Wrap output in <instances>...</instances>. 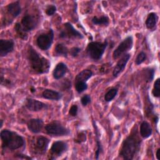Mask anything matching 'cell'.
<instances>
[{"label":"cell","mask_w":160,"mask_h":160,"mask_svg":"<svg viewBox=\"0 0 160 160\" xmlns=\"http://www.w3.org/2000/svg\"><path fill=\"white\" fill-rule=\"evenodd\" d=\"M156 158L158 160L160 159V149H158L157 151H156Z\"/></svg>","instance_id":"e575fe53"},{"label":"cell","mask_w":160,"mask_h":160,"mask_svg":"<svg viewBox=\"0 0 160 160\" xmlns=\"http://www.w3.org/2000/svg\"><path fill=\"white\" fill-rule=\"evenodd\" d=\"M42 96L47 99L58 101L62 98V94L56 91L50 89H46L42 93Z\"/></svg>","instance_id":"d6986e66"},{"label":"cell","mask_w":160,"mask_h":160,"mask_svg":"<svg viewBox=\"0 0 160 160\" xmlns=\"http://www.w3.org/2000/svg\"><path fill=\"white\" fill-rule=\"evenodd\" d=\"M68 149V144L62 141H57L52 144L50 152L52 158L51 159H55L56 158L61 156Z\"/></svg>","instance_id":"9c48e42d"},{"label":"cell","mask_w":160,"mask_h":160,"mask_svg":"<svg viewBox=\"0 0 160 160\" xmlns=\"http://www.w3.org/2000/svg\"><path fill=\"white\" fill-rule=\"evenodd\" d=\"M54 50H55L56 54L58 56H61L63 57H67L69 52V50L68 48L64 44H62V43L57 44Z\"/></svg>","instance_id":"cb8c5ba5"},{"label":"cell","mask_w":160,"mask_h":160,"mask_svg":"<svg viewBox=\"0 0 160 160\" xmlns=\"http://www.w3.org/2000/svg\"><path fill=\"white\" fill-rule=\"evenodd\" d=\"M59 36L61 38H83V35L76 30L69 22H66L64 24Z\"/></svg>","instance_id":"ba28073f"},{"label":"cell","mask_w":160,"mask_h":160,"mask_svg":"<svg viewBox=\"0 0 160 160\" xmlns=\"http://www.w3.org/2000/svg\"><path fill=\"white\" fill-rule=\"evenodd\" d=\"M118 89L116 88H112L110 89L104 95V100L106 102L111 101L117 95L118 93Z\"/></svg>","instance_id":"d4e9b609"},{"label":"cell","mask_w":160,"mask_h":160,"mask_svg":"<svg viewBox=\"0 0 160 160\" xmlns=\"http://www.w3.org/2000/svg\"><path fill=\"white\" fill-rule=\"evenodd\" d=\"M146 54L143 51H141L138 54V56L135 59V63L137 65L141 64L146 60Z\"/></svg>","instance_id":"f1b7e54d"},{"label":"cell","mask_w":160,"mask_h":160,"mask_svg":"<svg viewBox=\"0 0 160 160\" xmlns=\"http://www.w3.org/2000/svg\"><path fill=\"white\" fill-rule=\"evenodd\" d=\"M14 29H15V31L16 32V33L18 34V35L22 39L24 40H26L28 38V36H27V33L26 32L24 31V30L22 29L21 26V24L18 22L15 25V27H14Z\"/></svg>","instance_id":"484cf974"},{"label":"cell","mask_w":160,"mask_h":160,"mask_svg":"<svg viewBox=\"0 0 160 160\" xmlns=\"http://www.w3.org/2000/svg\"><path fill=\"white\" fill-rule=\"evenodd\" d=\"M45 131L48 134L52 136H67L70 133L69 130L59 121H53L46 124Z\"/></svg>","instance_id":"5b68a950"},{"label":"cell","mask_w":160,"mask_h":160,"mask_svg":"<svg viewBox=\"0 0 160 160\" xmlns=\"http://www.w3.org/2000/svg\"><path fill=\"white\" fill-rule=\"evenodd\" d=\"M81 51V49L79 48L78 47H73L71 49L69 52L70 54L72 56V57H76L78 56V54H79V52Z\"/></svg>","instance_id":"836d02e7"},{"label":"cell","mask_w":160,"mask_h":160,"mask_svg":"<svg viewBox=\"0 0 160 160\" xmlns=\"http://www.w3.org/2000/svg\"><path fill=\"white\" fill-rule=\"evenodd\" d=\"M31 91H32V92H34V91H35V89H33V88H32V89H31Z\"/></svg>","instance_id":"8d00e7d4"},{"label":"cell","mask_w":160,"mask_h":160,"mask_svg":"<svg viewBox=\"0 0 160 160\" xmlns=\"http://www.w3.org/2000/svg\"><path fill=\"white\" fill-rule=\"evenodd\" d=\"M81 101L83 106H86L91 102V96L88 94H86L81 98Z\"/></svg>","instance_id":"1f68e13d"},{"label":"cell","mask_w":160,"mask_h":160,"mask_svg":"<svg viewBox=\"0 0 160 160\" xmlns=\"http://www.w3.org/2000/svg\"><path fill=\"white\" fill-rule=\"evenodd\" d=\"M2 120L1 119V127H2Z\"/></svg>","instance_id":"d590c367"},{"label":"cell","mask_w":160,"mask_h":160,"mask_svg":"<svg viewBox=\"0 0 160 160\" xmlns=\"http://www.w3.org/2000/svg\"><path fill=\"white\" fill-rule=\"evenodd\" d=\"M92 76V72L90 69H84L79 72L76 78L75 81L86 82Z\"/></svg>","instance_id":"7402d4cb"},{"label":"cell","mask_w":160,"mask_h":160,"mask_svg":"<svg viewBox=\"0 0 160 160\" xmlns=\"http://www.w3.org/2000/svg\"><path fill=\"white\" fill-rule=\"evenodd\" d=\"M28 59L32 70L37 74H45L49 72L50 62L39 54L31 46L28 50Z\"/></svg>","instance_id":"7a4b0ae2"},{"label":"cell","mask_w":160,"mask_h":160,"mask_svg":"<svg viewBox=\"0 0 160 160\" xmlns=\"http://www.w3.org/2000/svg\"><path fill=\"white\" fill-rule=\"evenodd\" d=\"M27 126L28 129L32 133H39L41 131L43 128L44 122L41 119L34 118L30 119L28 121Z\"/></svg>","instance_id":"5bb4252c"},{"label":"cell","mask_w":160,"mask_h":160,"mask_svg":"<svg viewBox=\"0 0 160 160\" xmlns=\"http://www.w3.org/2000/svg\"><path fill=\"white\" fill-rule=\"evenodd\" d=\"M14 42L12 39L0 40V56L1 57L6 56L11 52L14 49Z\"/></svg>","instance_id":"4fadbf2b"},{"label":"cell","mask_w":160,"mask_h":160,"mask_svg":"<svg viewBox=\"0 0 160 160\" xmlns=\"http://www.w3.org/2000/svg\"><path fill=\"white\" fill-rule=\"evenodd\" d=\"M78 107L76 104H73L71 106V107L69 109V114L72 116H76L78 114Z\"/></svg>","instance_id":"4dcf8cb0"},{"label":"cell","mask_w":160,"mask_h":160,"mask_svg":"<svg viewBox=\"0 0 160 160\" xmlns=\"http://www.w3.org/2000/svg\"><path fill=\"white\" fill-rule=\"evenodd\" d=\"M0 136L3 148L13 151L21 148L24 144L23 138L14 131L4 129L1 131Z\"/></svg>","instance_id":"3957f363"},{"label":"cell","mask_w":160,"mask_h":160,"mask_svg":"<svg viewBox=\"0 0 160 160\" xmlns=\"http://www.w3.org/2000/svg\"><path fill=\"white\" fill-rule=\"evenodd\" d=\"M21 26L26 33L33 30L37 25V20L34 16L30 14H26L21 19Z\"/></svg>","instance_id":"30bf717a"},{"label":"cell","mask_w":160,"mask_h":160,"mask_svg":"<svg viewBox=\"0 0 160 160\" xmlns=\"http://www.w3.org/2000/svg\"><path fill=\"white\" fill-rule=\"evenodd\" d=\"M154 70L153 69H148L147 72H146V78L148 81H151L152 79H153L154 77Z\"/></svg>","instance_id":"d6a6232c"},{"label":"cell","mask_w":160,"mask_h":160,"mask_svg":"<svg viewBox=\"0 0 160 160\" xmlns=\"http://www.w3.org/2000/svg\"><path fill=\"white\" fill-rule=\"evenodd\" d=\"M68 68L66 64L63 62L58 63L52 71V76L54 79H59L62 78L68 72Z\"/></svg>","instance_id":"2e32d148"},{"label":"cell","mask_w":160,"mask_h":160,"mask_svg":"<svg viewBox=\"0 0 160 160\" xmlns=\"http://www.w3.org/2000/svg\"><path fill=\"white\" fill-rule=\"evenodd\" d=\"M108 44L107 41H105L103 42L99 41L91 42L88 44L86 48L87 54L92 59H100L102 58Z\"/></svg>","instance_id":"277c9868"},{"label":"cell","mask_w":160,"mask_h":160,"mask_svg":"<svg viewBox=\"0 0 160 160\" xmlns=\"http://www.w3.org/2000/svg\"><path fill=\"white\" fill-rule=\"evenodd\" d=\"M7 11L8 13L14 18L18 16L21 12V7L19 2L15 1L9 4L7 6Z\"/></svg>","instance_id":"e0dca14e"},{"label":"cell","mask_w":160,"mask_h":160,"mask_svg":"<svg viewBox=\"0 0 160 160\" xmlns=\"http://www.w3.org/2000/svg\"><path fill=\"white\" fill-rule=\"evenodd\" d=\"M27 108L31 111H39L44 108H47V105L39 101L34 99H28L26 102Z\"/></svg>","instance_id":"9a60e30c"},{"label":"cell","mask_w":160,"mask_h":160,"mask_svg":"<svg viewBox=\"0 0 160 160\" xmlns=\"http://www.w3.org/2000/svg\"><path fill=\"white\" fill-rule=\"evenodd\" d=\"M56 11V7L54 5H49L46 9V13L48 16H52L53 15Z\"/></svg>","instance_id":"f546056e"},{"label":"cell","mask_w":160,"mask_h":160,"mask_svg":"<svg viewBox=\"0 0 160 160\" xmlns=\"http://www.w3.org/2000/svg\"><path fill=\"white\" fill-rule=\"evenodd\" d=\"M152 95L156 98H159L160 96V79L158 78L154 84L153 89L152 91Z\"/></svg>","instance_id":"83f0119b"},{"label":"cell","mask_w":160,"mask_h":160,"mask_svg":"<svg viewBox=\"0 0 160 160\" xmlns=\"http://www.w3.org/2000/svg\"><path fill=\"white\" fill-rule=\"evenodd\" d=\"M74 86L76 91L78 93H81L88 88V84L86 82L75 81Z\"/></svg>","instance_id":"4316f807"},{"label":"cell","mask_w":160,"mask_h":160,"mask_svg":"<svg viewBox=\"0 0 160 160\" xmlns=\"http://www.w3.org/2000/svg\"><path fill=\"white\" fill-rule=\"evenodd\" d=\"M92 22L96 25H101V26H107L109 24V20L108 16H102L100 17L94 16L91 20Z\"/></svg>","instance_id":"603a6c76"},{"label":"cell","mask_w":160,"mask_h":160,"mask_svg":"<svg viewBox=\"0 0 160 160\" xmlns=\"http://www.w3.org/2000/svg\"><path fill=\"white\" fill-rule=\"evenodd\" d=\"M139 132L141 136L144 139L148 138L151 136L152 133V129L148 122L146 121L142 122V123L140 125Z\"/></svg>","instance_id":"ac0fdd59"},{"label":"cell","mask_w":160,"mask_h":160,"mask_svg":"<svg viewBox=\"0 0 160 160\" xmlns=\"http://www.w3.org/2000/svg\"><path fill=\"white\" fill-rule=\"evenodd\" d=\"M49 143V139L46 137L39 136L36 139L34 144L35 152L42 154L46 152Z\"/></svg>","instance_id":"7c38bea8"},{"label":"cell","mask_w":160,"mask_h":160,"mask_svg":"<svg viewBox=\"0 0 160 160\" xmlns=\"http://www.w3.org/2000/svg\"><path fill=\"white\" fill-rule=\"evenodd\" d=\"M141 142L142 141L138 134L137 128L135 127L123 141L119 154V156L124 159H133L140 150Z\"/></svg>","instance_id":"6da1fadb"},{"label":"cell","mask_w":160,"mask_h":160,"mask_svg":"<svg viewBox=\"0 0 160 160\" xmlns=\"http://www.w3.org/2000/svg\"><path fill=\"white\" fill-rule=\"evenodd\" d=\"M131 55L129 53H126L122 56L121 59L118 61L116 65L115 66L113 71H112V75L114 77H117L119 76V74H121L124 69L129 59H130Z\"/></svg>","instance_id":"8fae6325"},{"label":"cell","mask_w":160,"mask_h":160,"mask_svg":"<svg viewBox=\"0 0 160 160\" xmlns=\"http://www.w3.org/2000/svg\"><path fill=\"white\" fill-rule=\"evenodd\" d=\"M54 31L52 29L47 32L40 34L36 39V44L38 48L43 51H46L50 48L53 42Z\"/></svg>","instance_id":"8992f818"},{"label":"cell","mask_w":160,"mask_h":160,"mask_svg":"<svg viewBox=\"0 0 160 160\" xmlns=\"http://www.w3.org/2000/svg\"><path fill=\"white\" fill-rule=\"evenodd\" d=\"M133 45V39L132 36H129L126 38L118 46V47L115 49L112 53L113 59H116L122 56V55L126 54V52L129 51Z\"/></svg>","instance_id":"52a82bcc"},{"label":"cell","mask_w":160,"mask_h":160,"mask_svg":"<svg viewBox=\"0 0 160 160\" xmlns=\"http://www.w3.org/2000/svg\"><path fill=\"white\" fill-rule=\"evenodd\" d=\"M92 124L93 127L94 128V132H95V136H96V154H95V158L98 159L99 158V156L100 154L102 151V148L101 143V141L99 140V131L98 129V127L94 122V121H92Z\"/></svg>","instance_id":"44dd1931"},{"label":"cell","mask_w":160,"mask_h":160,"mask_svg":"<svg viewBox=\"0 0 160 160\" xmlns=\"http://www.w3.org/2000/svg\"><path fill=\"white\" fill-rule=\"evenodd\" d=\"M158 20V16L155 12H150L146 21V28L150 30H154Z\"/></svg>","instance_id":"ffe728a7"}]
</instances>
